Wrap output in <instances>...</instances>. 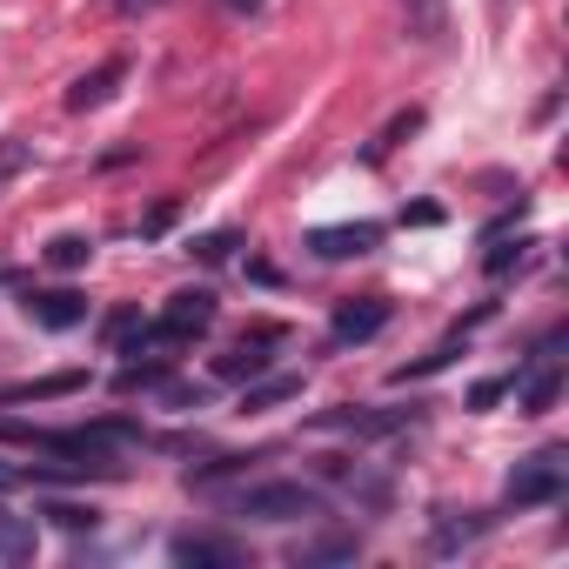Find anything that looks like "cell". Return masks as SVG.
<instances>
[{"label":"cell","instance_id":"cell-5","mask_svg":"<svg viewBox=\"0 0 569 569\" xmlns=\"http://www.w3.org/2000/svg\"><path fill=\"white\" fill-rule=\"evenodd\" d=\"M382 241V228L376 221H342V228H309V248L322 254V261H349V254H369Z\"/></svg>","mask_w":569,"mask_h":569},{"label":"cell","instance_id":"cell-29","mask_svg":"<svg viewBox=\"0 0 569 569\" xmlns=\"http://www.w3.org/2000/svg\"><path fill=\"white\" fill-rule=\"evenodd\" d=\"M228 8H261V0H228Z\"/></svg>","mask_w":569,"mask_h":569},{"label":"cell","instance_id":"cell-8","mask_svg":"<svg viewBox=\"0 0 569 569\" xmlns=\"http://www.w3.org/2000/svg\"><path fill=\"white\" fill-rule=\"evenodd\" d=\"M382 329H389V302L382 296H356V302L336 309V342H369Z\"/></svg>","mask_w":569,"mask_h":569},{"label":"cell","instance_id":"cell-10","mask_svg":"<svg viewBox=\"0 0 569 569\" xmlns=\"http://www.w3.org/2000/svg\"><path fill=\"white\" fill-rule=\"evenodd\" d=\"M121 81H128V61H101L94 74H81V81L68 88V108H74V114H88V108H101Z\"/></svg>","mask_w":569,"mask_h":569},{"label":"cell","instance_id":"cell-28","mask_svg":"<svg viewBox=\"0 0 569 569\" xmlns=\"http://www.w3.org/2000/svg\"><path fill=\"white\" fill-rule=\"evenodd\" d=\"M14 482H21V469H14V462H0V489H14Z\"/></svg>","mask_w":569,"mask_h":569},{"label":"cell","instance_id":"cell-16","mask_svg":"<svg viewBox=\"0 0 569 569\" xmlns=\"http://www.w3.org/2000/svg\"><path fill=\"white\" fill-rule=\"evenodd\" d=\"M88 254H94V241H88V234H54V241H48V261H54L61 274L88 268Z\"/></svg>","mask_w":569,"mask_h":569},{"label":"cell","instance_id":"cell-15","mask_svg":"<svg viewBox=\"0 0 569 569\" xmlns=\"http://www.w3.org/2000/svg\"><path fill=\"white\" fill-rule=\"evenodd\" d=\"M41 516H48L54 529H68V536H81V529L94 536V529H101V509H88V502H41Z\"/></svg>","mask_w":569,"mask_h":569},{"label":"cell","instance_id":"cell-13","mask_svg":"<svg viewBox=\"0 0 569 569\" xmlns=\"http://www.w3.org/2000/svg\"><path fill=\"white\" fill-rule=\"evenodd\" d=\"M296 396H302V376H261V382L241 396V409L261 416V409H281V402H296Z\"/></svg>","mask_w":569,"mask_h":569},{"label":"cell","instance_id":"cell-23","mask_svg":"<svg viewBox=\"0 0 569 569\" xmlns=\"http://www.w3.org/2000/svg\"><path fill=\"white\" fill-rule=\"evenodd\" d=\"M174 214H181V201H161V208H148V214H141V234H148V241H154V234H168V228H174Z\"/></svg>","mask_w":569,"mask_h":569},{"label":"cell","instance_id":"cell-3","mask_svg":"<svg viewBox=\"0 0 569 569\" xmlns=\"http://www.w3.org/2000/svg\"><path fill=\"white\" fill-rule=\"evenodd\" d=\"M562 482H569V456H562V449H536V456H522V462L509 469V502H516V509L556 502Z\"/></svg>","mask_w":569,"mask_h":569},{"label":"cell","instance_id":"cell-2","mask_svg":"<svg viewBox=\"0 0 569 569\" xmlns=\"http://www.w3.org/2000/svg\"><path fill=\"white\" fill-rule=\"evenodd\" d=\"M148 329H154V349H181V342H194V336L214 329V296H208V289H174L168 309H161Z\"/></svg>","mask_w":569,"mask_h":569},{"label":"cell","instance_id":"cell-20","mask_svg":"<svg viewBox=\"0 0 569 569\" xmlns=\"http://www.w3.org/2000/svg\"><path fill=\"white\" fill-rule=\"evenodd\" d=\"M416 128H422V114H416V108H409V114H396V121H389V128H382V141H376V148H369V161H382V154H389V148H396V141H402V134H416Z\"/></svg>","mask_w":569,"mask_h":569},{"label":"cell","instance_id":"cell-21","mask_svg":"<svg viewBox=\"0 0 569 569\" xmlns=\"http://www.w3.org/2000/svg\"><path fill=\"white\" fill-rule=\"evenodd\" d=\"M509 382H516V376H482V382L469 389V409H496V402L509 396Z\"/></svg>","mask_w":569,"mask_h":569},{"label":"cell","instance_id":"cell-6","mask_svg":"<svg viewBox=\"0 0 569 569\" xmlns=\"http://www.w3.org/2000/svg\"><path fill=\"white\" fill-rule=\"evenodd\" d=\"M168 556L188 569H241V542H228V536H174Z\"/></svg>","mask_w":569,"mask_h":569},{"label":"cell","instance_id":"cell-9","mask_svg":"<svg viewBox=\"0 0 569 569\" xmlns=\"http://www.w3.org/2000/svg\"><path fill=\"white\" fill-rule=\"evenodd\" d=\"M402 422H409V409H356V402L316 416V429H349V436H389V429H402Z\"/></svg>","mask_w":569,"mask_h":569},{"label":"cell","instance_id":"cell-25","mask_svg":"<svg viewBox=\"0 0 569 569\" xmlns=\"http://www.w3.org/2000/svg\"><path fill=\"white\" fill-rule=\"evenodd\" d=\"M522 248H529V241H516V248H489V254H482V268H489V274H509V268L522 261Z\"/></svg>","mask_w":569,"mask_h":569},{"label":"cell","instance_id":"cell-17","mask_svg":"<svg viewBox=\"0 0 569 569\" xmlns=\"http://www.w3.org/2000/svg\"><path fill=\"white\" fill-rule=\"evenodd\" d=\"M81 376H48V382H14V389H0V402H34V396H74Z\"/></svg>","mask_w":569,"mask_h":569},{"label":"cell","instance_id":"cell-19","mask_svg":"<svg viewBox=\"0 0 569 569\" xmlns=\"http://www.w3.org/2000/svg\"><path fill=\"white\" fill-rule=\"evenodd\" d=\"M349 556H356V536H329V542L296 549V562H349Z\"/></svg>","mask_w":569,"mask_h":569},{"label":"cell","instance_id":"cell-18","mask_svg":"<svg viewBox=\"0 0 569 569\" xmlns=\"http://www.w3.org/2000/svg\"><path fill=\"white\" fill-rule=\"evenodd\" d=\"M234 248H241V228H214V234H201L188 254H201V261H228Z\"/></svg>","mask_w":569,"mask_h":569},{"label":"cell","instance_id":"cell-1","mask_svg":"<svg viewBox=\"0 0 569 569\" xmlns=\"http://www.w3.org/2000/svg\"><path fill=\"white\" fill-rule=\"evenodd\" d=\"M228 509L248 522H302V516H322V489L316 482H254Z\"/></svg>","mask_w":569,"mask_h":569},{"label":"cell","instance_id":"cell-24","mask_svg":"<svg viewBox=\"0 0 569 569\" xmlns=\"http://www.w3.org/2000/svg\"><path fill=\"white\" fill-rule=\"evenodd\" d=\"M248 462H254V456H221V462H208V469H194V482L208 489V482H221V476H241Z\"/></svg>","mask_w":569,"mask_h":569},{"label":"cell","instance_id":"cell-7","mask_svg":"<svg viewBox=\"0 0 569 569\" xmlns=\"http://www.w3.org/2000/svg\"><path fill=\"white\" fill-rule=\"evenodd\" d=\"M21 309H28L41 329H81V322H88V302H81L74 289H34Z\"/></svg>","mask_w":569,"mask_h":569},{"label":"cell","instance_id":"cell-11","mask_svg":"<svg viewBox=\"0 0 569 569\" xmlns=\"http://www.w3.org/2000/svg\"><path fill=\"white\" fill-rule=\"evenodd\" d=\"M268 342H274V329H261L254 342L228 349V356L214 362V376H221V382H254V376H268Z\"/></svg>","mask_w":569,"mask_h":569},{"label":"cell","instance_id":"cell-27","mask_svg":"<svg viewBox=\"0 0 569 569\" xmlns=\"http://www.w3.org/2000/svg\"><path fill=\"white\" fill-rule=\"evenodd\" d=\"M114 14H141V8H161V0H108Z\"/></svg>","mask_w":569,"mask_h":569},{"label":"cell","instance_id":"cell-22","mask_svg":"<svg viewBox=\"0 0 569 569\" xmlns=\"http://www.w3.org/2000/svg\"><path fill=\"white\" fill-rule=\"evenodd\" d=\"M161 376H168V369H154V362H128V369L114 376V389H154Z\"/></svg>","mask_w":569,"mask_h":569},{"label":"cell","instance_id":"cell-4","mask_svg":"<svg viewBox=\"0 0 569 569\" xmlns=\"http://www.w3.org/2000/svg\"><path fill=\"white\" fill-rule=\"evenodd\" d=\"M509 389H516V409H522V416H549V409H556V396H562V336H549V342H542V356H536V369H529V376H516Z\"/></svg>","mask_w":569,"mask_h":569},{"label":"cell","instance_id":"cell-26","mask_svg":"<svg viewBox=\"0 0 569 569\" xmlns=\"http://www.w3.org/2000/svg\"><path fill=\"white\" fill-rule=\"evenodd\" d=\"M134 322H141V309H114V316L101 322V336H108V342H121V336H128Z\"/></svg>","mask_w":569,"mask_h":569},{"label":"cell","instance_id":"cell-12","mask_svg":"<svg viewBox=\"0 0 569 569\" xmlns=\"http://www.w3.org/2000/svg\"><path fill=\"white\" fill-rule=\"evenodd\" d=\"M409 14V41H442L449 34V0H402Z\"/></svg>","mask_w":569,"mask_h":569},{"label":"cell","instance_id":"cell-14","mask_svg":"<svg viewBox=\"0 0 569 569\" xmlns=\"http://www.w3.org/2000/svg\"><path fill=\"white\" fill-rule=\"evenodd\" d=\"M0 562H34V522L28 516H8V509H0Z\"/></svg>","mask_w":569,"mask_h":569}]
</instances>
